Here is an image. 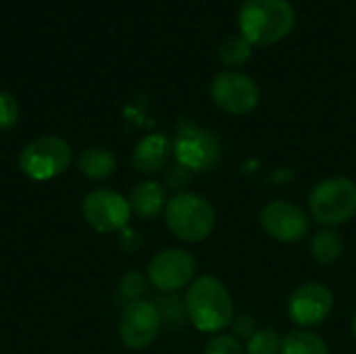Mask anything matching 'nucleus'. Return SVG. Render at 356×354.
Instances as JSON below:
<instances>
[{
    "mask_svg": "<svg viewBox=\"0 0 356 354\" xmlns=\"http://www.w3.org/2000/svg\"><path fill=\"white\" fill-rule=\"evenodd\" d=\"M296 23L288 0H246L238 13L240 33L252 46H271L284 40Z\"/></svg>",
    "mask_w": 356,
    "mask_h": 354,
    "instance_id": "f257e3e1",
    "label": "nucleus"
},
{
    "mask_svg": "<svg viewBox=\"0 0 356 354\" xmlns=\"http://www.w3.org/2000/svg\"><path fill=\"white\" fill-rule=\"evenodd\" d=\"M186 309L188 319L198 332L219 334L234 321V300L223 286L213 275L198 277L190 284L186 292Z\"/></svg>",
    "mask_w": 356,
    "mask_h": 354,
    "instance_id": "f03ea898",
    "label": "nucleus"
},
{
    "mask_svg": "<svg viewBox=\"0 0 356 354\" xmlns=\"http://www.w3.org/2000/svg\"><path fill=\"white\" fill-rule=\"evenodd\" d=\"M165 223L177 240L196 244L213 234L215 211L207 198L194 192H181L167 200Z\"/></svg>",
    "mask_w": 356,
    "mask_h": 354,
    "instance_id": "7ed1b4c3",
    "label": "nucleus"
},
{
    "mask_svg": "<svg viewBox=\"0 0 356 354\" xmlns=\"http://www.w3.org/2000/svg\"><path fill=\"white\" fill-rule=\"evenodd\" d=\"M309 213L319 225L336 227L356 215V184L348 177L319 182L309 196Z\"/></svg>",
    "mask_w": 356,
    "mask_h": 354,
    "instance_id": "20e7f679",
    "label": "nucleus"
},
{
    "mask_svg": "<svg viewBox=\"0 0 356 354\" xmlns=\"http://www.w3.org/2000/svg\"><path fill=\"white\" fill-rule=\"evenodd\" d=\"M173 156L175 163L184 165L192 173H204L219 163L221 142L211 129L181 119L173 138Z\"/></svg>",
    "mask_w": 356,
    "mask_h": 354,
    "instance_id": "39448f33",
    "label": "nucleus"
},
{
    "mask_svg": "<svg viewBox=\"0 0 356 354\" xmlns=\"http://www.w3.org/2000/svg\"><path fill=\"white\" fill-rule=\"evenodd\" d=\"M71 165V146L58 136H42L29 142L19 154L21 171L35 182H48Z\"/></svg>",
    "mask_w": 356,
    "mask_h": 354,
    "instance_id": "423d86ee",
    "label": "nucleus"
},
{
    "mask_svg": "<svg viewBox=\"0 0 356 354\" xmlns=\"http://www.w3.org/2000/svg\"><path fill=\"white\" fill-rule=\"evenodd\" d=\"M81 213L88 225L100 234L123 232L129 223L131 209L127 198L108 188H98L86 194L81 202Z\"/></svg>",
    "mask_w": 356,
    "mask_h": 354,
    "instance_id": "0eeeda50",
    "label": "nucleus"
},
{
    "mask_svg": "<svg viewBox=\"0 0 356 354\" xmlns=\"http://www.w3.org/2000/svg\"><path fill=\"white\" fill-rule=\"evenodd\" d=\"M213 102L229 115H248L259 104V86L240 71H221L211 83Z\"/></svg>",
    "mask_w": 356,
    "mask_h": 354,
    "instance_id": "6e6552de",
    "label": "nucleus"
},
{
    "mask_svg": "<svg viewBox=\"0 0 356 354\" xmlns=\"http://www.w3.org/2000/svg\"><path fill=\"white\" fill-rule=\"evenodd\" d=\"M161 325L163 321L156 305L142 298L123 307L119 317V338L127 348L142 351L156 340Z\"/></svg>",
    "mask_w": 356,
    "mask_h": 354,
    "instance_id": "1a4fd4ad",
    "label": "nucleus"
},
{
    "mask_svg": "<svg viewBox=\"0 0 356 354\" xmlns=\"http://www.w3.org/2000/svg\"><path fill=\"white\" fill-rule=\"evenodd\" d=\"M196 273V259L184 248H167L152 257L148 280L161 292H177L186 288Z\"/></svg>",
    "mask_w": 356,
    "mask_h": 354,
    "instance_id": "9d476101",
    "label": "nucleus"
},
{
    "mask_svg": "<svg viewBox=\"0 0 356 354\" xmlns=\"http://www.w3.org/2000/svg\"><path fill=\"white\" fill-rule=\"evenodd\" d=\"M334 309V294L327 286L311 282L298 286L288 298V315L298 328L321 325Z\"/></svg>",
    "mask_w": 356,
    "mask_h": 354,
    "instance_id": "9b49d317",
    "label": "nucleus"
},
{
    "mask_svg": "<svg viewBox=\"0 0 356 354\" xmlns=\"http://www.w3.org/2000/svg\"><path fill=\"white\" fill-rule=\"evenodd\" d=\"M261 225L277 242L294 244L305 240L309 234V217L307 213L288 200H273L261 211Z\"/></svg>",
    "mask_w": 356,
    "mask_h": 354,
    "instance_id": "f8f14e48",
    "label": "nucleus"
},
{
    "mask_svg": "<svg viewBox=\"0 0 356 354\" xmlns=\"http://www.w3.org/2000/svg\"><path fill=\"white\" fill-rule=\"evenodd\" d=\"M171 154H173V140L169 136L156 131V134L144 136L136 144L131 163L140 173H156V171L165 169Z\"/></svg>",
    "mask_w": 356,
    "mask_h": 354,
    "instance_id": "ddd939ff",
    "label": "nucleus"
},
{
    "mask_svg": "<svg viewBox=\"0 0 356 354\" xmlns=\"http://www.w3.org/2000/svg\"><path fill=\"white\" fill-rule=\"evenodd\" d=\"M129 209L140 219H154L167 207V192L156 182H142L131 188L127 196Z\"/></svg>",
    "mask_w": 356,
    "mask_h": 354,
    "instance_id": "4468645a",
    "label": "nucleus"
},
{
    "mask_svg": "<svg viewBox=\"0 0 356 354\" xmlns=\"http://www.w3.org/2000/svg\"><path fill=\"white\" fill-rule=\"evenodd\" d=\"M77 169L90 179H106L115 173L117 159L108 148L94 146V148H88L79 154Z\"/></svg>",
    "mask_w": 356,
    "mask_h": 354,
    "instance_id": "2eb2a0df",
    "label": "nucleus"
},
{
    "mask_svg": "<svg viewBox=\"0 0 356 354\" xmlns=\"http://www.w3.org/2000/svg\"><path fill=\"white\" fill-rule=\"evenodd\" d=\"M342 250H344V242H342L340 234L334 230H321L311 240V255L321 265L336 263L342 257Z\"/></svg>",
    "mask_w": 356,
    "mask_h": 354,
    "instance_id": "dca6fc26",
    "label": "nucleus"
},
{
    "mask_svg": "<svg viewBox=\"0 0 356 354\" xmlns=\"http://www.w3.org/2000/svg\"><path fill=\"white\" fill-rule=\"evenodd\" d=\"M282 354H330L327 353V344L323 342V338H319L317 334H311L307 330H296L290 332L284 340H282Z\"/></svg>",
    "mask_w": 356,
    "mask_h": 354,
    "instance_id": "f3484780",
    "label": "nucleus"
},
{
    "mask_svg": "<svg viewBox=\"0 0 356 354\" xmlns=\"http://www.w3.org/2000/svg\"><path fill=\"white\" fill-rule=\"evenodd\" d=\"M156 309L161 315V321L171 328H179L188 321V309L186 298H181L177 292H167L161 298H156Z\"/></svg>",
    "mask_w": 356,
    "mask_h": 354,
    "instance_id": "a211bd4d",
    "label": "nucleus"
},
{
    "mask_svg": "<svg viewBox=\"0 0 356 354\" xmlns=\"http://www.w3.org/2000/svg\"><path fill=\"white\" fill-rule=\"evenodd\" d=\"M250 54H252V44L242 33L225 38L219 46V56H221L223 65H227L232 69L244 65L250 58Z\"/></svg>",
    "mask_w": 356,
    "mask_h": 354,
    "instance_id": "6ab92c4d",
    "label": "nucleus"
},
{
    "mask_svg": "<svg viewBox=\"0 0 356 354\" xmlns=\"http://www.w3.org/2000/svg\"><path fill=\"white\" fill-rule=\"evenodd\" d=\"M244 354H282V338L273 330H257L246 342Z\"/></svg>",
    "mask_w": 356,
    "mask_h": 354,
    "instance_id": "aec40b11",
    "label": "nucleus"
},
{
    "mask_svg": "<svg viewBox=\"0 0 356 354\" xmlns=\"http://www.w3.org/2000/svg\"><path fill=\"white\" fill-rule=\"evenodd\" d=\"M117 292L125 300V305L142 300V294L146 292V277L142 273H125L119 280Z\"/></svg>",
    "mask_w": 356,
    "mask_h": 354,
    "instance_id": "412c9836",
    "label": "nucleus"
},
{
    "mask_svg": "<svg viewBox=\"0 0 356 354\" xmlns=\"http://www.w3.org/2000/svg\"><path fill=\"white\" fill-rule=\"evenodd\" d=\"M17 121H19V104H17V100L8 92L0 90V131L10 129Z\"/></svg>",
    "mask_w": 356,
    "mask_h": 354,
    "instance_id": "4be33fe9",
    "label": "nucleus"
},
{
    "mask_svg": "<svg viewBox=\"0 0 356 354\" xmlns=\"http://www.w3.org/2000/svg\"><path fill=\"white\" fill-rule=\"evenodd\" d=\"M190 182H192V171L186 169V167L179 165V163L171 165V167L167 169V173H165V184H167L175 194L186 192V188L190 186Z\"/></svg>",
    "mask_w": 356,
    "mask_h": 354,
    "instance_id": "5701e85b",
    "label": "nucleus"
},
{
    "mask_svg": "<svg viewBox=\"0 0 356 354\" xmlns=\"http://www.w3.org/2000/svg\"><path fill=\"white\" fill-rule=\"evenodd\" d=\"M204 354H244V348L238 338L234 336H215L209 340Z\"/></svg>",
    "mask_w": 356,
    "mask_h": 354,
    "instance_id": "b1692460",
    "label": "nucleus"
},
{
    "mask_svg": "<svg viewBox=\"0 0 356 354\" xmlns=\"http://www.w3.org/2000/svg\"><path fill=\"white\" fill-rule=\"evenodd\" d=\"M232 330H234V338L238 340H250L254 334H257V323L252 319V315L248 313H242V315H236L234 321H232Z\"/></svg>",
    "mask_w": 356,
    "mask_h": 354,
    "instance_id": "393cba45",
    "label": "nucleus"
},
{
    "mask_svg": "<svg viewBox=\"0 0 356 354\" xmlns=\"http://www.w3.org/2000/svg\"><path fill=\"white\" fill-rule=\"evenodd\" d=\"M140 244H142V240H140V236H138V232H136V230L125 227V230L121 232V246H123L125 250L134 252Z\"/></svg>",
    "mask_w": 356,
    "mask_h": 354,
    "instance_id": "a878e982",
    "label": "nucleus"
},
{
    "mask_svg": "<svg viewBox=\"0 0 356 354\" xmlns=\"http://www.w3.org/2000/svg\"><path fill=\"white\" fill-rule=\"evenodd\" d=\"M353 334L356 336V313H355V319H353Z\"/></svg>",
    "mask_w": 356,
    "mask_h": 354,
    "instance_id": "bb28decb",
    "label": "nucleus"
}]
</instances>
